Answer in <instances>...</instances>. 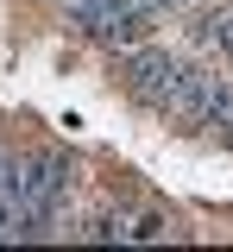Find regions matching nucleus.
<instances>
[{"instance_id":"2","label":"nucleus","mask_w":233,"mask_h":252,"mask_svg":"<svg viewBox=\"0 0 233 252\" xmlns=\"http://www.w3.org/2000/svg\"><path fill=\"white\" fill-rule=\"evenodd\" d=\"M13 189L51 220L63 208V195L76 189V164H69L63 152H26V158H13Z\"/></svg>"},{"instance_id":"5","label":"nucleus","mask_w":233,"mask_h":252,"mask_svg":"<svg viewBox=\"0 0 233 252\" xmlns=\"http://www.w3.org/2000/svg\"><path fill=\"white\" fill-rule=\"evenodd\" d=\"M170 233H176V220L158 215V208L151 215H133V240H170Z\"/></svg>"},{"instance_id":"3","label":"nucleus","mask_w":233,"mask_h":252,"mask_svg":"<svg viewBox=\"0 0 233 252\" xmlns=\"http://www.w3.org/2000/svg\"><path fill=\"white\" fill-rule=\"evenodd\" d=\"M120 76H126V89H133V101H145V107H158V114H164L170 89L183 82V63L170 57V51H151V44H133V51H126V63H120Z\"/></svg>"},{"instance_id":"1","label":"nucleus","mask_w":233,"mask_h":252,"mask_svg":"<svg viewBox=\"0 0 233 252\" xmlns=\"http://www.w3.org/2000/svg\"><path fill=\"white\" fill-rule=\"evenodd\" d=\"M227 114H233V82H221L214 69L183 63V82L170 89L164 120H176V126H221Z\"/></svg>"},{"instance_id":"4","label":"nucleus","mask_w":233,"mask_h":252,"mask_svg":"<svg viewBox=\"0 0 233 252\" xmlns=\"http://www.w3.org/2000/svg\"><path fill=\"white\" fill-rule=\"evenodd\" d=\"M202 38H208V44H221V51L233 57V6H221V13H208V19H202Z\"/></svg>"}]
</instances>
